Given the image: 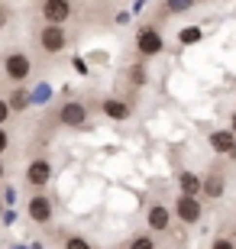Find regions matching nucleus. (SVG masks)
I'll list each match as a JSON object with an SVG mask.
<instances>
[{"instance_id": "6", "label": "nucleus", "mask_w": 236, "mask_h": 249, "mask_svg": "<svg viewBox=\"0 0 236 249\" xmlns=\"http://www.w3.org/2000/svg\"><path fill=\"white\" fill-rule=\"evenodd\" d=\"M58 120H62L65 126H81V123L88 120V107H84L81 101H68L62 110H58Z\"/></svg>"}, {"instance_id": "2", "label": "nucleus", "mask_w": 236, "mask_h": 249, "mask_svg": "<svg viewBox=\"0 0 236 249\" xmlns=\"http://www.w3.org/2000/svg\"><path fill=\"white\" fill-rule=\"evenodd\" d=\"M136 49H139V55H145V58H152V55H159L162 52V36H159V29L155 26H143L136 33Z\"/></svg>"}, {"instance_id": "12", "label": "nucleus", "mask_w": 236, "mask_h": 249, "mask_svg": "<svg viewBox=\"0 0 236 249\" xmlns=\"http://www.w3.org/2000/svg\"><path fill=\"white\" fill-rule=\"evenodd\" d=\"M100 107H104V113L113 117V120H127V117H129V107L123 101H104Z\"/></svg>"}, {"instance_id": "21", "label": "nucleus", "mask_w": 236, "mask_h": 249, "mask_svg": "<svg viewBox=\"0 0 236 249\" xmlns=\"http://www.w3.org/2000/svg\"><path fill=\"white\" fill-rule=\"evenodd\" d=\"M7 146H10V136H7V129L0 126V156H3V152H7Z\"/></svg>"}, {"instance_id": "23", "label": "nucleus", "mask_w": 236, "mask_h": 249, "mask_svg": "<svg viewBox=\"0 0 236 249\" xmlns=\"http://www.w3.org/2000/svg\"><path fill=\"white\" fill-rule=\"evenodd\" d=\"M230 133H236V110H233V120H230Z\"/></svg>"}, {"instance_id": "15", "label": "nucleus", "mask_w": 236, "mask_h": 249, "mask_svg": "<svg viewBox=\"0 0 236 249\" xmlns=\"http://www.w3.org/2000/svg\"><path fill=\"white\" fill-rule=\"evenodd\" d=\"M191 3L194 0H165V10L168 13H184V10H191Z\"/></svg>"}, {"instance_id": "24", "label": "nucleus", "mask_w": 236, "mask_h": 249, "mask_svg": "<svg viewBox=\"0 0 236 249\" xmlns=\"http://www.w3.org/2000/svg\"><path fill=\"white\" fill-rule=\"evenodd\" d=\"M0 178H3V162H0Z\"/></svg>"}, {"instance_id": "3", "label": "nucleus", "mask_w": 236, "mask_h": 249, "mask_svg": "<svg viewBox=\"0 0 236 249\" xmlns=\"http://www.w3.org/2000/svg\"><path fill=\"white\" fill-rule=\"evenodd\" d=\"M42 17L52 26H62L72 17V0H42Z\"/></svg>"}, {"instance_id": "1", "label": "nucleus", "mask_w": 236, "mask_h": 249, "mask_svg": "<svg viewBox=\"0 0 236 249\" xmlns=\"http://www.w3.org/2000/svg\"><path fill=\"white\" fill-rule=\"evenodd\" d=\"M3 71H7L10 81H26L29 71H33V58L26 52H10L7 62H3Z\"/></svg>"}, {"instance_id": "20", "label": "nucleus", "mask_w": 236, "mask_h": 249, "mask_svg": "<svg viewBox=\"0 0 236 249\" xmlns=\"http://www.w3.org/2000/svg\"><path fill=\"white\" fill-rule=\"evenodd\" d=\"M214 249H236L233 240H227V236H220V240H214Z\"/></svg>"}, {"instance_id": "16", "label": "nucleus", "mask_w": 236, "mask_h": 249, "mask_svg": "<svg viewBox=\"0 0 236 249\" xmlns=\"http://www.w3.org/2000/svg\"><path fill=\"white\" fill-rule=\"evenodd\" d=\"M129 249H155V240L149 236V233H143V236H133Z\"/></svg>"}, {"instance_id": "5", "label": "nucleus", "mask_w": 236, "mask_h": 249, "mask_svg": "<svg viewBox=\"0 0 236 249\" xmlns=\"http://www.w3.org/2000/svg\"><path fill=\"white\" fill-rule=\"evenodd\" d=\"M49 178H52V162H49V159H36V162L26 165V181L29 185L42 188V185H49Z\"/></svg>"}, {"instance_id": "7", "label": "nucleus", "mask_w": 236, "mask_h": 249, "mask_svg": "<svg viewBox=\"0 0 236 249\" xmlns=\"http://www.w3.org/2000/svg\"><path fill=\"white\" fill-rule=\"evenodd\" d=\"M175 213H178L184 223H198L200 220V201H198V197H188V194H178Z\"/></svg>"}, {"instance_id": "19", "label": "nucleus", "mask_w": 236, "mask_h": 249, "mask_svg": "<svg viewBox=\"0 0 236 249\" xmlns=\"http://www.w3.org/2000/svg\"><path fill=\"white\" fill-rule=\"evenodd\" d=\"M7 120H10V104H7V101H0V126H3Z\"/></svg>"}, {"instance_id": "22", "label": "nucleus", "mask_w": 236, "mask_h": 249, "mask_svg": "<svg viewBox=\"0 0 236 249\" xmlns=\"http://www.w3.org/2000/svg\"><path fill=\"white\" fill-rule=\"evenodd\" d=\"M3 23H7V10L0 7V26H3Z\"/></svg>"}, {"instance_id": "14", "label": "nucleus", "mask_w": 236, "mask_h": 249, "mask_svg": "<svg viewBox=\"0 0 236 249\" xmlns=\"http://www.w3.org/2000/svg\"><path fill=\"white\" fill-rule=\"evenodd\" d=\"M198 39H200V29L198 26H188V29H182V33H178V42H184V46L198 42Z\"/></svg>"}, {"instance_id": "8", "label": "nucleus", "mask_w": 236, "mask_h": 249, "mask_svg": "<svg viewBox=\"0 0 236 249\" xmlns=\"http://www.w3.org/2000/svg\"><path fill=\"white\" fill-rule=\"evenodd\" d=\"M29 217H33L36 223H49V220H52V197L36 194V197L29 201Z\"/></svg>"}, {"instance_id": "9", "label": "nucleus", "mask_w": 236, "mask_h": 249, "mask_svg": "<svg viewBox=\"0 0 236 249\" xmlns=\"http://www.w3.org/2000/svg\"><path fill=\"white\" fill-rule=\"evenodd\" d=\"M236 133H230V129H217V133H210V146L217 149V152H223V156H233L236 159Z\"/></svg>"}, {"instance_id": "10", "label": "nucleus", "mask_w": 236, "mask_h": 249, "mask_svg": "<svg viewBox=\"0 0 236 249\" xmlns=\"http://www.w3.org/2000/svg\"><path fill=\"white\" fill-rule=\"evenodd\" d=\"M178 188H182V194H188V197H198V194L204 191V181H200L194 172H182V175H178Z\"/></svg>"}, {"instance_id": "4", "label": "nucleus", "mask_w": 236, "mask_h": 249, "mask_svg": "<svg viewBox=\"0 0 236 249\" xmlns=\"http://www.w3.org/2000/svg\"><path fill=\"white\" fill-rule=\"evenodd\" d=\"M39 42H42V49H46L49 55H55V52H62V49H65L68 36H65L62 26H52V23H46V29L39 33Z\"/></svg>"}, {"instance_id": "11", "label": "nucleus", "mask_w": 236, "mask_h": 249, "mask_svg": "<svg viewBox=\"0 0 236 249\" xmlns=\"http://www.w3.org/2000/svg\"><path fill=\"white\" fill-rule=\"evenodd\" d=\"M149 227L152 230H168V223H172V217H168V211H165L162 204H155V207H149Z\"/></svg>"}, {"instance_id": "13", "label": "nucleus", "mask_w": 236, "mask_h": 249, "mask_svg": "<svg viewBox=\"0 0 236 249\" xmlns=\"http://www.w3.org/2000/svg\"><path fill=\"white\" fill-rule=\"evenodd\" d=\"M204 191H207V197H220V194H223V178H220L217 172H210L207 181H204Z\"/></svg>"}, {"instance_id": "18", "label": "nucleus", "mask_w": 236, "mask_h": 249, "mask_svg": "<svg viewBox=\"0 0 236 249\" xmlns=\"http://www.w3.org/2000/svg\"><path fill=\"white\" fill-rule=\"evenodd\" d=\"M10 104V110H19V107H26V91H17L13 94V101H7Z\"/></svg>"}, {"instance_id": "17", "label": "nucleus", "mask_w": 236, "mask_h": 249, "mask_svg": "<svg viewBox=\"0 0 236 249\" xmlns=\"http://www.w3.org/2000/svg\"><path fill=\"white\" fill-rule=\"evenodd\" d=\"M65 249H91V243L84 240V236H68V243H65Z\"/></svg>"}]
</instances>
